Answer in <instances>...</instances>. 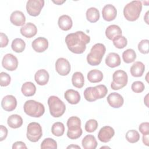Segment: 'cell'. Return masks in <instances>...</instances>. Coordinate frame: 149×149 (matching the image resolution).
<instances>
[{"mask_svg":"<svg viewBox=\"0 0 149 149\" xmlns=\"http://www.w3.org/2000/svg\"><path fill=\"white\" fill-rule=\"evenodd\" d=\"M41 148H57L56 141L52 138L45 139L41 144Z\"/></svg>","mask_w":149,"mask_h":149,"instance_id":"obj_37","label":"cell"},{"mask_svg":"<svg viewBox=\"0 0 149 149\" xmlns=\"http://www.w3.org/2000/svg\"><path fill=\"white\" fill-rule=\"evenodd\" d=\"M107 101L109 105L114 108L121 107L124 102L123 97L117 93H112L107 97Z\"/></svg>","mask_w":149,"mask_h":149,"instance_id":"obj_16","label":"cell"},{"mask_svg":"<svg viewBox=\"0 0 149 149\" xmlns=\"http://www.w3.org/2000/svg\"><path fill=\"white\" fill-rule=\"evenodd\" d=\"M106 51L105 46L101 43H97L90 49V53L87 56V61L91 66L98 65Z\"/></svg>","mask_w":149,"mask_h":149,"instance_id":"obj_2","label":"cell"},{"mask_svg":"<svg viewBox=\"0 0 149 149\" xmlns=\"http://www.w3.org/2000/svg\"><path fill=\"white\" fill-rule=\"evenodd\" d=\"M1 105L5 111H12L17 106V100L13 95H7L2 98Z\"/></svg>","mask_w":149,"mask_h":149,"instance_id":"obj_15","label":"cell"},{"mask_svg":"<svg viewBox=\"0 0 149 149\" xmlns=\"http://www.w3.org/2000/svg\"><path fill=\"white\" fill-rule=\"evenodd\" d=\"M120 58L119 54L115 52H111L106 57L105 63L110 68H113L119 66L120 65Z\"/></svg>","mask_w":149,"mask_h":149,"instance_id":"obj_23","label":"cell"},{"mask_svg":"<svg viewBox=\"0 0 149 149\" xmlns=\"http://www.w3.org/2000/svg\"><path fill=\"white\" fill-rule=\"evenodd\" d=\"M65 132V126L63 123L57 122L54 123L51 127L52 133L57 137L61 136Z\"/></svg>","mask_w":149,"mask_h":149,"instance_id":"obj_34","label":"cell"},{"mask_svg":"<svg viewBox=\"0 0 149 149\" xmlns=\"http://www.w3.org/2000/svg\"><path fill=\"white\" fill-rule=\"evenodd\" d=\"M11 81V77L8 73L2 72L0 73V85L2 87H5L9 85Z\"/></svg>","mask_w":149,"mask_h":149,"instance_id":"obj_40","label":"cell"},{"mask_svg":"<svg viewBox=\"0 0 149 149\" xmlns=\"http://www.w3.org/2000/svg\"><path fill=\"white\" fill-rule=\"evenodd\" d=\"M21 34L26 38H32L37 33L36 26L32 23H27L22 26L20 30Z\"/></svg>","mask_w":149,"mask_h":149,"instance_id":"obj_18","label":"cell"},{"mask_svg":"<svg viewBox=\"0 0 149 149\" xmlns=\"http://www.w3.org/2000/svg\"><path fill=\"white\" fill-rule=\"evenodd\" d=\"M21 91L24 96L31 97L35 94L36 92V87L33 83L27 81L23 84Z\"/></svg>","mask_w":149,"mask_h":149,"instance_id":"obj_28","label":"cell"},{"mask_svg":"<svg viewBox=\"0 0 149 149\" xmlns=\"http://www.w3.org/2000/svg\"><path fill=\"white\" fill-rule=\"evenodd\" d=\"M148 136H149L148 134H146V135H143V142L147 146H149Z\"/></svg>","mask_w":149,"mask_h":149,"instance_id":"obj_46","label":"cell"},{"mask_svg":"<svg viewBox=\"0 0 149 149\" xmlns=\"http://www.w3.org/2000/svg\"><path fill=\"white\" fill-rule=\"evenodd\" d=\"M149 123L148 122H143L139 127V130L143 135L149 134Z\"/></svg>","mask_w":149,"mask_h":149,"instance_id":"obj_42","label":"cell"},{"mask_svg":"<svg viewBox=\"0 0 149 149\" xmlns=\"http://www.w3.org/2000/svg\"><path fill=\"white\" fill-rule=\"evenodd\" d=\"M115 134L114 129L109 126L102 127L98 133V140L103 143H107L111 140Z\"/></svg>","mask_w":149,"mask_h":149,"instance_id":"obj_13","label":"cell"},{"mask_svg":"<svg viewBox=\"0 0 149 149\" xmlns=\"http://www.w3.org/2000/svg\"><path fill=\"white\" fill-rule=\"evenodd\" d=\"M42 136V130L41 125L35 122L30 123L27 127L26 136L31 142H37Z\"/></svg>","mask_w":149,"mask_h":149,"instance_id":"obj_9","label":"cell"},{"mask_svg":"<svg viewBox=\"0 0 149 149\" xmlns=\"http://www.w3.org/2000/svg\"><path fill=\"white\" fill-rule=\"evenodd\" d=\"M122 59L124 62L130 63L135 61L136 59V54L132 49H127L122 54Z\"/></svg>","mask_w":149,"mask_h":149,"instance_id":"obj_33","label":"cell"},{"mask_svg":"<svg viewBox=\"0 0 149 149\" xmlns=\"http://www.w3.org/2000/svg\"><path fill=\"white\" fill-rule=\"evenodd\" d=\"M142 10V3L140 1H133L124 7L123 15L125 19L130 22L136 20Z\"/></svg>","mask_w":149,"mask_h":149,"instance_id":"obj_3","label":"cell"},{"mask_svg":"<svg viewBox=\"0 0 149 149\" xmlns=\"http://www.w3.org/2000/svg\"><path fill=\"white\" fill-rule=\"evenodd\" d=\"M22 118L17 114H13L8 117L7 123L8 126L12 129H17L23 125Z\"/></svg>","mask_w":149,"mask_h":149,"instance_id":"obj_27","label":"cell"},{"mask_svg":"<svg viewBox=\"0 0 149 149\" xmlns=\"http://www.w3.org/2000/svg\"><path fill=\"white\" fill-rule=\"evenodd\" d=\"M48 104L50 114L54 118H59L65 112V104L56 96H50L48 100Z\"/></svg>","mask_w":149,"mask_h":149,"instance_id":"obj_6","label":"cell"},{"mask_svg":"<svg viewBox=\"0 0 149 149\" xmlns=\"http://www.w3.org/2000/svg\"><path fill=\"white\" fill-rule=\"evenodd\" d=\"M67 148H79L80 149V147L78 146H76L74 144H72L70 146H69L67 147Z\"/></svg>","mask_w":149,"mask_h":149,"instance_id":"obj_48","label":"cell"},{"mask_svg":"<svg viewBox=\"0 0 149 149\" xmlns=\"http://www.w3.org/2000/svg\"><path fill=\"white\" fill-rule=\"evenodd\" d=\"M13 149H17V148H27V146L25 143L23 141H16L13 144L12 146Z\"/></svg>","mask_w":149,"mask_h":149,"instance_id":"obj_45","label":"cell"},{"mask_svg":"<svg viewBox=\"0 0 149 149\" xmlns=\"http://www.w3.org/2000/svg\"><path fill=\"white\" fill-rule=\"evenodd\" d=\"M67 126L68 128L67 136L70 139H77L82 134V129L81 128V120L77 116H71L67 121Z\"/></svg>","mask_w":149,"mask_h":149,"instance_id":"obj_7","label":"cell"},{"mask_svg":"<svg viewBox=\"0 0 149 149\" xmlns=\"http://www.w3.org/2000/svg\"><path fill=\"white\" fill-rule=\"evenodd\" d=\"M148 94H147L146 96L145 97L144 99V103L146 104V105L148 107Z\"/></svg>","mask_w":149,"mask_h":149,"instance_id":"obj_50","label":"cell"},{"mask_svg":"<svg viewBox=\"0 0 149 149\" xmlns=\"http://www.w3.org/2000/svg\"><path fill=\"white\" fill-rule=\"evenodd\" d=\"M55 69L59 74L66 76L70 72V63L66 59L59 58L55 62Z\"/></svg>","mask_w":149,"mask_h":149,"instance_id":"obj_12","label":"cell"},{"mask_svg":"<svg viewBox=\"0 0 149 149\" xmlns=\"http://www.w3.org/2000/svg\"><path fill=\"white\" fill-rule=\"evenodd\" d=\"M131 88L133 92L136 93H140L144 91L145 86L142 81H135L132 83Z\"/></svg>","mask_w":149,"mask_h":149,"instance_id":"obj_41","label":"cell"},{"mask_svg":"<svg viewBox=\"0 0 149 149\" xmlns=\"http://www.w3.org/2000/svg\"><path fill=\"white\" fill-rule=\"evenodd\" d=\"M65 1H60V0H58V1H53L52 2H53L54 3H56V5H62V3H63Z\"/></svg>","mask_w":149,"mask_h":149,"instance_id":"obj_47","label":"cell"},{"mask_svg":"<svg viewBox=\"0 0 149 149\" xmlns=\"http://www.w3.org/2000/svg\"><path fill=\"white\" fill-rule=\"evenodd\" d=\"M44 5L43 0H29L27 2L26 10L29 15L36 17L40 15Z\"/></svg>","mask_w":149,"mask_h":149,"instance_id":"obj_10","label":"cell"},{"mask_svg":"<svg viewBox=\"0 0 149 149\" xmlns=\"http://www.w3.org/2000/svg\"><path fill=\"white\" fill-rule=\"evenodd\" d=\"M90 41V37L81 31L70 33L65 37V42L70 51L80 54L86 49V44Z\"/></svg>","mask_w":149,"mask_h":149,"instance_id":"obj_1","label":"cell"},{"mask_svg":"<svg viewBox=\"0 0 149 149\" xmlns=\"http://www.w3.org/2000/svg\"><path fill=\"white\" fill-rule=\"evenodd\" d=\"M103 79L102 72L97 69H93L87 73V79L91 83H99Z\"/></svg>","mask_w":149,"mask_h":149,"instance_id":"obj_29","label":"cell"},{"mask_svg":"<svg viewBox=\"0 0 149 149\" xmlns=\"http://www.w3.org/2000/svg\"><path fill=\"white\" fill-rule=\"evenodd\" d=\"M107 92V87L104 84H100L86 88L84 91V96L87 101L93 102L105 97Z\"/></svg>","mask_w":149,"mask_h":149,"instance_id":"obj_4","label":"cell"},{"mask_svg":"<svg viewBox=\"0 0 149 149\" xmlns=\"http://www.w3.org/2000/svg\"><path fill=\"white\" fill-rule=\"evenodd\" d=\"M87 20L91 23H95L100 19L99 10L94 7L88 8L86 11Z\"/></svg>","mask_w":149,"mask_h":149,"instance_id":"obj_31","label":"cell"},{"mask_svg":"<svg viewBox=\"0 0 149 149\" xmlns=\"http://www.w3.org/2000/svg\"><path fill=\"white\" fill-rule=\"evenodd\" d=\"M122 33L121 29L116 24L110 25L105 30V36L110 40H113L119 36H122Z\"/></svg>","mask_w":149,"mask_h":149,"instance_id":"obj_22","label":"cell"},{"mask_svg":"<svg viewBox=\"0 0 149 149\" xmlns=\"http://www.w3.org/2000/svg\"><path fill=\"white\" fill-rule=\"evenodd\" d=\"M33 49L37 52H43L48 47V41L44 37H38L31 43Z\"/></svg>","mask_w":149,"mask_h":149,"instance_id":"obj_17","label":"cell"},{"mask_svg":"<svg viewBox=\"0 0 149 149\" xmlns=\"http://www.w3.org/2000/svg\"><path fill=\"white\" fill-rule=\"evenodd\" d=\"M11 47L12 50L15 52L21 53L25 49L26 43L23 40L19 38H17L12 41Z\"/></svg>","mask_w":149,"mask_h":149,"instance_id":"obj_32","label":"cell"},{"mask_svg":"<svg viewBox=\"0 0 149 149\" xmlns=\"http://www.w3.org/2000/svg\"><path fill=\"white\" fill-rule=\"evenodd\" d=\"M149 41L148 40H142L138 44L139 51L143 54H147L149 52Z\"/></svg>","mask_w":149,"mask_h":149,"instance_id":"obj_39","label":"cell"},{"mask_svg":"<svg viewBox=\"0 0 149 149\" xmlns=\"http://www.w3.org/2000/svg\"><path fill=\"white\" fill-rule=\"evenodd\" d=\"M81 144L84 149H95L97 146V142L93 135L88 134L83 139Z\"/></svg>","mask_w":149,"mask_h":149,"instance_id":"obj_26","label":"cell"},{"mask_svg":"<svg viewBox=\"0 0 149 149\" xmlns=\"http://www.w3.org/2000/svg\"><path fill=\"white\" fill-rule=\"evenodd\" d=\"M148 11H147L146 13V16L144 17V19L145 20V22H146V23L147 24H148Z\"/></svg>","mask_w":149,"mask_h":149,"instance_id":"obj_49","label":"cell"},{"mask_svg":"<svg viewBox=\"0 0 149 149\" xmlns=\"http://www.w3.org/2000/svg\"><path fill=\"white\" fill-rule=\"evenodd\" d=\"M23 109L29 116L34 118L41 117L45 112V108L42 104L34 100H30L25 102Z\"/></svg>","mask_w":149,"mask_h":149,"instance_id":"obj_5","label":"cell"},{"mask_svg":"<svg viewBox=\"0 0 149 149\" xmlns=\"http://www.w3.org/2000/svg\"><path fill=\"white\" fill-rule=\"evenodd\" d=\"M2 65L6 70L13 71L16 70L18 66L17 59L13 54H7L3 57Z\"/></svg>","mask_w":149,"mask_h":149,"instance_id":"obj_11","label":"cell"},{"mask_svg":"<svg viewBox=\"0 0 149 149\" xmlns=\"http://www.w3.org/2000/svg\"><path fill=\"white\" fill-rule=\"evenodd\" d=\"M73 86L76 88H81L84 84V78L83 74L80 72H74L72 77Z\"/></svg>","mask_w":149,"mask_h":149,"instance_id":"obj_30","label":"cell"},{"mask_svg":"<svg viewBox=\"0 0 149 149\" xmlns=\"http://www.w3.org/2000/svg\"><path fill=\"white\" fill-rule=\"evenodd\" d=\"M10 22L16 26H23L26 22V17L23 13L20 10H15L10 16Z\"/></svg>","mask_w":149,"mask_h":149,"instance_id":"obj_19","label":"cell"},{"mask_svg":"<svg viewBox=\"0 0 149 149\" xmlns=\"http://www.w3.org/2000/svg\"><path fill=\"white\" fill-rule=\"evenodd\" d=\"M49 73L45 69L38 70L34 75L36 82L40 86H44L47 84L49 80Z\"/></svg>","mask_w":149,"mask_h":149,"instance_id":"obj_21","label":"cell"},{"mask_svg":"<svg viewBox=\"0 0 149 149\" xmlns=\"http://www.w3.org/2000/svg\"><path fill=\"white\" fill-rule=\"evenodd\" d=\"M0 36H1V47L3 48L6 47L9 42V40L7 36L3 33H1Z\"/></svg>","mask_w":149,"mask_h":149,"instance_id":"obj_44","label":"cell"},{"mask_svg":"<svg viewBox=\"0 0 149 149\" xmlns=\"http://www.w3.org/2000/svg\"><path fill=\"white\" fill-rule=\"evenodd\" d=\"M112 41L115 47L119 49H122L125 48L127 44L126 38L122 36H119L115 37Z\"/></svg>","mask_w":149,"mask_h":149,"instance_id":"obj_36","label":"cell"},{"mask_svg":"<svg viewBox=\"0 0 149 149\" xmlns=\"http://www.w3.org/2000/svg\"><path fill=\"white\" fill-rule=\"evenodd\" d=\"M130 73L133 77H141L145 70V66L143 62L140 61L135 62L130 68Z\"/></svg>","mask_w":149,"mask_h":149,"instance_id":"obj_25","label":"cell"},{"mask_svg":"<svg viewBox=\"0 0 149 149\" xmlns=\"http://www.w3.org/2000/svg\"><path fill=\"white\" fill-rule=\"evenodd\" d=\"M65 98L70 104H77L80 101V95L79 92L73 89L66 90L64 94Z\"/></svg>","mask_w":149,"mask_h":149,"instance_id":"obj_20","label":"cell"},{"mask_svg":"<svg viewBox=\"0 0 149 149\" xmlns=\"http://www.w3.org/2000/svg\"><path fill=\"white\" fill-rule=\"evenodd\" d=\"M0 141H2L4 139H6L8 135V129L7 128L1 125L0 126Z\"/></svg>","mask_w":149,"mask_h":149,"instance_id":"obj_43","label":"cell"},{"mask_svg":"<svg viewBox=\"0 0 149 149\" xmlns=\"http://www.w3.org/2000/svg\"><path fill=\"white\" fill-rule=\"evenodd\" d=\"M113 81L111 83V88L118 90L123 88L126 86L128 81L127 74L123 70H116L112 75Z\"/></svg>","mask_w":149,"mask_h":149,"instance_id":"obj_8","label":"cell"},{"mask_svg":"<svg viewBox=\"0 0 149 149\" xmlns=\"http://www.w3.org/2000/svg\"><path fill=\"white\" fill-rule=\"evenodd\" d=\"M126 139L130 143H135L140 139V134L136 130H130L127 132L125 135Z\"/></svg>","mask_w":149,"mask_h":149,"instance_id":"obj_35","label":"cell"},{"mask_svg":"<svg viewBox=\"0 0 149 149\" xmlns=\"http://www.w3.org/2000/svg\"><path fill=\"white\" fill-rule=\"evenodd\" d=\"M109 148V147H101V148Z\"/></svg>","mask_w":149,"mask_h":149,"instance_id":"obj_51","label":"cell"},{"mask_svg":"<svg viewBox=\"0 0 149 149\" xmlns=\"http://www.w3.org/2000/svg\"><path fill=\"white\" fill-rule=\"evenodd\" d=\"M98 127V122L95 119H90L85 124V130L87 132L92 133L94 132Z\"/></svg>","mask_w":149,"mask_h":149,"instance_id":"obj_38","label":"cell"},{"mask_svg":"<svg viewBox=\"0 0 149 149\" xmlns=\"http://www.w3.org/2000/svg\"><path fill=\"white\" fill-rule=\"evenodd\" d=\"M58 24L61 30L63 31H68L72 28L73 22L71 17L69 16L63 15L59 17Z\"/></svg>","mask_w":149,"mask_h":149,"instance_id":"obj_24","label":"cell"},{"mask_svg":"<svg viewBox=\"0 0 149 149\" xmlns=\"http://www.w3.org/2000/svg\"><path fill=\"white\" fill-rule=\"evenodd\" d=\"M102 15L105 21L111 22L116 18L117 10L113 5L107 4L104 6L102 10Z\"/></svg>","mask_w":149,"mask_h":149,"instance_id":"obj_14","label":"cell"}]
</instances>
